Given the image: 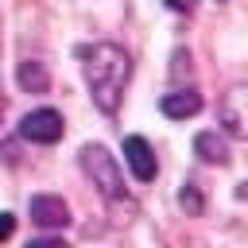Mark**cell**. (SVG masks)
<instances>
[{
  "label": "cell",
  "instance_id": "obj_10",
  "mask_svg": "<svg viewBox=\"0 0 248 248\" xmlns=\"http://www.w3.org/2000/svg\"><path fill=\"white\" fill-rule=\"evenodd\" d=\"M178 202H182V209L186 213H202V194H198V182H182V194H178Z\"/></svg>",
  "mask_w": 248,
  "mask_h": 248
},
{
  "label": "cell",
  "instance_id": "obj_7",
  "mask_svg": "<svg viewBox=\"0 0 248 248\" xmlns=\"http://www.w3.org/2000/svg\"><path fill=\"white\" fill-rule=\"evenodd\" d=\"M244 85H232L225 97H221V124L229 128V136H244V124H248V116H244Z\"/></svg>",
  "mask_w": 248,
  "mask_h": 248
},
{
  "label": "cell",
  "instance_id": "obj_11",
  "mask_svg": "<svg viewBox=\"0 0 248 248\" xmlns=\"http://www.w3.org/2000/svg\"><path fill=\"white\" fill-rule=\"evenodd\" d=\"M23 248H70L62 236H39V240H27Z\"/></svg>",
  "mask_w": 248,
  "mask_h": 248
},
{
  "label": "cell",
  "instance_id": "obj_6",
  "mask_svg": "<svg viewBox=\"0 0 248 248\" xmlns=\"http://www.w3.org/2000/svg\"><path fill=\"white\" fill-rule=\"evenodd\" d=\"M159 108H163L170 120H186V116L202 112V93H198V89H174V93H163Z\"/></svg>",
  "mask_w": 248,
  "mask_h": 248
},
{
  "label": "cell",
  "instance_id": "obj_5",
  "mask_svg": "<svg viewBox=\"0 0 248 248\" xmlns=\"http://www.w3.org/2000/svg\"><path fill=\"white\" fill-rule=\"evenodd\" d=\"M27 209H31V221L43 225V229H62V225H70V205H66L62 198H54V194H35V198L27 202Z\"/></svg>",
  "mask_w": 248,
  "mask_h": 248
},
{
  "label": "cell",
  "instance_id": "obj_13",
  "mask_svg": "<svg viewBox=\"0 0 248 248\" xmlns=\"http://www.w3.org/2000/svg\"><path fill=\"white\" fill-rule=\"evenodd\" d=\"M163 4H167L170 12H194V4H198V0H163Z\"/></svg>",
  "mask_w": 248,
  "mask_h": 248
},
{
  "label": "cell",
  "instance_id": "obj_8",
  "mask_svg": "<svg viewBox=\"0 0 248 248\" xmlns=\"http://www.w3.org/2000/svg\"><path fill=\"white\" fill-rule=\"evenodd\" d=\"M16 81H19L23 93H46V89H50V70H46V62H39V58H23L19 70H16Z\"/></svg>",
  "mask_w": 248,
  "mask_h": 248
},
{
  "label": "cell",
  "instance_id": "obj_3",
  "mask_svg": "<svg viewBox=\"0 0 248 248\" xmlns=\"http://www.w3.org/2000/svg\"><path fill=\"white\" fill-rule=\"evenodd\" d=\"M62 132H66V124H62V112H54V108H31L19 120V136L31 143H58Z\"/></svg>",
  "mask_w": 248,
  "mask_h": 248
},
{
  "label": "cell",
  "instance_id": "obj_2",
  "mask_svg": "<svg viewBox=\"0 0 248 248\" xmlns=\"http://www.w3.org/2000/svg\"><path fill=\"white\" fill-rule=\"evenodd\" d=\"M78 163H81L85 178L97 186L101 198H108V202H124V198H128V190H124V174H120L116 159L108 155V147H101V143H85V147L78 151Z\"/></svg>",
  "mask_w": 248,
  "mask_h": 248
},
{
  "label": "cell",
  "instance_id": "obj_12",
  "mask_svg": "<svg viewBox=\"0 0 248 248\" xmlns=\"http://www.w3.org/2000/svg\"><path fill=\"white\" fill-rule=\"evenodd\" d=\"M12 232H16V217L12 213H0V240H8Z\"/></svg>",
  "mask_w": 248,
  "mask_h": 248
},
{
  "label": "cell",
  "instance_id": "obj_1",
  "mask_svg": "<svg viewBox=\"0 0 248 248\" xmlns=\"http://www.w3.org/2000/svg\"><path fill=\"white\" fill-rule=\"evenodd\" d=\"M81 58V74H85V85H89V97L93 105L112 116L120 108V97H124V85L132 78V58L124 46L116 43H93V46H81L78 50Z\"/></svg>",
  "mask_w": 248,
  "mask_h": 248
},
{
  "label": "cell",
  "instance_id": "obj_9",
  "mask_svg": "<svg viewBox=\"0 0 248 248\" xmlns=\"http://www.w3.org/2000/svg\"><path fill=\"white\" fill-rule=\"evenodd\" d=\"M194 155H198L202 163L225 167V163H229V143H225L217 132H198V136H194Z\"/></svg>",
  "mask_w": 248,
  "mask_h": 248
},
{
  "label": "cell",
  "instance_id": "obj_4",
  "mask_svg": "<svg viewBox=\"0 0 248 248\" xmlns=\"http://www.w3.org/2000/svg\"><path fill=\"white\" fill-rule=\"evenodd\" d=\"M124 163L132 167L136 182H151L159 174V159H155V151H151V143L143 136H128L124 140Z\"/></svg>",
  "mask_w": 248,
  "mask_h": 248
}]
</instances>
